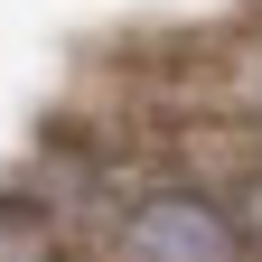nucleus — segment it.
<instances>
[{
    "mask_svg": "<svg viewBox=\"0 0 262 262\" xmlns=\"http://www.w3.org/2000/svg\"><path fill=\"white\" fill-rule=\"evenodd\" d=\"M122 262H234V225L206 196H150L122 225Z\"/></svg>",
    "mask_w": 262,
    "mask_h": 262,
    "instance_id": "1",
    "label": "nucleus"
}]
</instances>
